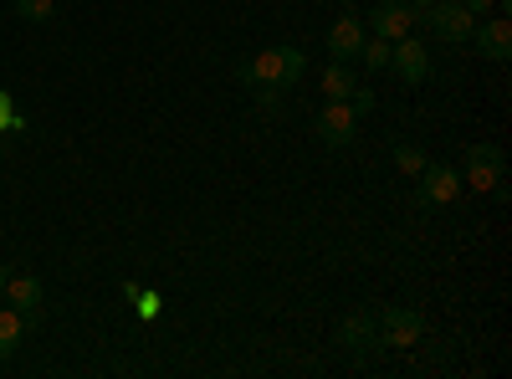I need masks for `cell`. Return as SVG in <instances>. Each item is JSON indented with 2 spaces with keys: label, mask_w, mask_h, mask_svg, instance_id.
I'll return each mask as SVG.
<instances>
[{
  "label": "cell",
  "mask_w": 512,
  "mask_h": 379,
  "mask_svg": "<svg viewBox=\"0 0 512 379\" xmlns=\"http://www.w3.org/2000/svg\"><path fill=\"white\" fill-rule=\"evenodd\" d=\"M308 72V57L297 52V47H267V52H256V57H246L241 67H236V77L241 82H272V88H292L297 77Z\"/></svg>",
  "instance_id": "1"
},
{
  "label": "cell",
  "mask_w": 512,
  "mask_h": 379,
  "mask_svg": "<svg viewBox=\"0 0 512 379\" xmlns=\"http://www.w3.org/2000/svg\"><path fill=\"white\" fill-rule=\"evenodd\" d=\"M313 134H318L328 149H349V144L359 139V108L344 103V98H328V103L318 108V118H313Z\"/></svg>",
  "instance_id": "2"
},
{
  "label": "cell",
  "mask_w": 512,
  "mask_h": 379,
  "mask_svg": "<svg viewBox=\"0 0 512 379\" xmlns=\"http://www.w3.org/2000/svg\"><path fill=\"white\" fill-rule=\"evenodd\" d=\"M374 333L390 349H415L425 339V318L415 308H384V313H374Z\"/></svg>",
  "instance_id": "3"
},
{
  "label": "cell",
  "mask_w": 512,
  "mask_h": 379,
  "mask_svg": "<svg viewBox=\"0 0 512 379\" xmlns=\"http://www.w3.org/2000/svg\"><path fill=\"white\" fill-rule=\"evenodd\" d=\"M497 180H507V154L497 144H472L466 149V170H461V185H472V190H492Z\"/></svg>",
  "instance_id": "4"
},
{
  "label": "cell",
  "mask_w": 512,
  "mask_h": 379,
  "mask_svg": "<svg viewBox=\"0 0 512 379\" xmlns=\"http://www.w3.org/2000/svg\"><path fill=\"white\" fill-rule=\"evenodd\" d=\"M415 180H420L415 210H436V205H451L461 195V170H451V164H425Z\"/></svg>",
  "instance_id": "5"
},
{
  "label": "cell",
  "mask_w": 512,
  "mask_h": 379,
  "mask_svg": "<svg viewBox=\"0 0 512 379\" xmlns=\"http://www.w3.org/2000/svg\"><path fill=\"white\" fill-rule=\"evenodd\" d=\"M390 72L405 77V82H425V77H431V47L415 41V36L390 41Z\"/></svg>",
  "instance_id": "6"
},
{
  "label": "cell",
  "mask_w": 512,
  "mask_h": 379,
  "mask_svg": "<svg viewBox=\"0 0 512 379\" xmlns=\"http://www.w3.org/2000/svg\"><path fill=\"white\" fill-rule=\"evenodd\" d=\"M410 21H415V11L405 6V0H379V6L369 11V36H384V41H400V36H410Z\"/></svg>",
  "instance_id": "7"
},
{
  "label": "cell",
  "mask_w": 512,
  "mask_h": 379,
  "mask_svg": "<svg viewBox=\"0 0 512 379\" xmlns=\"http://www.w3.org/2000/svg\"><path fill=\"white\" fill-rule=\"evenodd\" d=\"M364 41H369V26H364L359 16H338V21L328 26V57H333V62H354Z\"/></svg>",
  "instance_id": "8"
},
{
  "label": "cell",
  "mask_w": 512,
  "mask_h": 379,
  "mask_svg": "<svg viewBox=\"0 0 512 379\" xmlns=\"http://www.w3.org/2000/svg\"><path fill=\"white\" fill-rule=\"evenodd\" d=\"M472 41H477V52H482L487 62H507V57H512V21H507V16L477 21Z\"/></svg>",
  "instance_id": "9"
},
{
  "label": "cell",
  "mask_w": 512,
  "mask_h": 379,
  "mask_svg": "<svg viewBox=\"0 0 512 379\" xmlns=\"http://www.w3.org/2000/svg\"><path fill=\"white\" fill-rule=\"evenodd\" d=\"M0 298H6L16 313H26V318L36 323V308H41V282H36L31 272H11V277H6V292H0Z\"/></svg>",
  "instance_id": "10"
},
{
  "label": "cell",
  "mask_w": 512,
  "mask_h": 379,
  "mask_svg": "<svg viewBox=\"0 0 512 379\" xmlns=\"http://www.w3.org/2000/svg\"><path fill=\"white\" fill-rule=\"evenodd\" d=\"M338 344H344L349 354H359V349H374V344H379V333H374V313H369V308L349 313L344 323H338Z\"/></svg>",
  "instance_id": "11"
},
{
  "label": "cell",
  "mask_w": 512,
  "mask_h": 379,
  "mask_svg": "<svg viewBox=\"0 0 512 379\" xmlns=\"http://www.w3.org/2000/svg\"><path fill=\"white\" fill-rule=\"evenodd\" d=\"M359 93V77H354V67L349 62H328L323 67V98H354Z\"/></svg>",
  "instance_id": "12"
},
{
  "label": "cell",
  "mask_w": 512,
  "mask_h": 379,
  "mask_svg": "<svg viewBox=\"0 0 512 379\" xmlns=\"http://www.w3.org/2000/svg\"><path fill=\"white\" fill-rule=\"evenodd\" d=\"M26 313H16V308H0V359H11L16 349H21V339H26Z\"/></svg>",
  "instance_id": "13"
},
{
  "label": "cell",
  "mask_w": 512,
  "mask_h": 379,
  "mask_svg": "<svg viewBox=\"0 0 512 379\" xmlns=\"http://www.w3.org/2000/svg\"><path fill=\"white\" fill-rule=\"evenodd\" d=\"M359 62H364L369 72H384V67H390V41H384V36H369L364 47H359Z\"/></svg>",
  "instance_id": "14"
},
{
  "label": "cell",
  "mask_w": 512,
  "mask_h": 379,
  "mask_svg": "<svg viewBox=\"0 0 512 379\" xmlns=\"http://www.w3.org/2000/svg\"><path fill=\"white\" fill-rule=\"evenodd\" d=\"M425 164H431V159H425L415 144H395V170H400V175H410V180H415V175L425 170Z\"/></svg>",
  "instance_id": "15"
},
{
  "label": "cell",
  "mask_w": 512,
  "mask_h": 379,
  "mask_svg": "<svg viewBox=\"0 0 512 379\" xmlns=\"http://www.w3.org/2000/svg\"><path fill=\"white\" fill-rule=\"evenodd\" d=\"M16 16H26V21H52V0H16Z\"/></svg>",
  "instance_id": "16"
},
{
  "label": "cell",
  "mask_w": 512,
  "mask_h": 379,
  "mask_svg": "<svg viewBox=\"0 0 512 379\" xmlns=\"http://www.w3.org/2000/svg\"><path fill=\"white\" fill-rule=\"evenodd\" d=\"M282 93H287V88H272V82H256V103H262L267 113H272V108H282Z\"/></svg>",
  "instance_id": "17"
},
{
  "label": "cell",
  "mask_w": 512,
  "mask_h": 379,
  "mask_svg": "<svg viewBox=\"0 0 512 379\" xmlns=\"http://www.w3.org/2000/svg\"><path fill=\"white\" fill-rule=\"evenodd\" d=\"M0 129H21V118L11 108V93H0Z\"/></svg>",
  "instance_id": "18"
},
{
  "label": "cell",
  "mask_w": 512,
  "mask_h": 379,
  "mask_svg": "<svg viewBox=\"0 0 512 379\" xmlns=\"http://www.w3.org/2000/svg\"><path fill=\"white\" fill-rule=\"evenodd\" d=\"M134 303H139L144 318H154V313H159V292H134Z\"/></svg>",
  "instance_id": "19"
},
{
  "label": "cell",
  "mask_w": 512,
  "mask_h": 379,
  "mask_svg": "<svg viewBox=\"0 0 512 379\" xmlns=\"http://www.w3.org/2000/svg\"><path fill=\"white\" fill-rule=\"evenodd\" d=\"M349 103L359 108V118H364V113H374V93H369V88H359V93H354Z\"/></svg>",
  "instance_id": "20"
},
{
  "label": "cell",
  "mask_w": 512,
  "mask_h": 379,
  "mask_svg": "<svg viewBox=\"0 0 512 379\" xmlns=\"http://www.w3.org/2000/svg\"><path fill=\"white\" fill-rule=\"evenodd\" d=\"M461 6H466V11H472V16H477V21H482V16H487V11H492V0H461Z\"/></svg>",
  "instance_id": "21"
},
{
  "label": "cell",
  "mask_w": 512,
  "mask_h": 379,
  "mask_svg": "<svg viewBox=\"0 0 512 379\" xmlns=\"http://www.w3.org/2000/svg\"><path fill=\"white\" fill-rule=\"evenodd\" d=\"M6 277H11V267H6V262H0V292H6Z\"/></svg>",
  "instance_id": "22"
}]
</instances>
